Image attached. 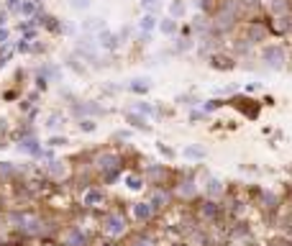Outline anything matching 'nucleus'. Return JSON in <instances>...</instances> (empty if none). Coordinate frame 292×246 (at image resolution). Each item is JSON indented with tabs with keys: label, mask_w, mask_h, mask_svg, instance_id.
<instances>
[{
	"label": "nucleus",
	"mask_w": 292,
	"mask_h": 246,
	"mask_svg": "<svg viewBox=\"0 0 292 246\" xmlns=\"http://www.w3.org/2000/svg\"><path fill=\"white\" fill-rule=\"evenodd\" d=\"M8 223H11V228L21 231L23 236H41L46 231V221L39 213H31V210H16V213H11Z\"/></svg>",
	"instance_id": "1"
},
{
	"label": "nucleus",
	"mask_w": 292,
	"mask_h": 246,
	"mask_svg": "<svg viewBox=\"0 0 292 246\" xmlns=\"http://www.w3.org/2000/svg\"><path fill=\"white\" fill-rule=\"evenodd\" d=\"M100 233L108 241H118L121 236L128 233V218L123 210H105L100 218Z\"/></svg>",
	"instance_id": "2"
},
{
	"label": "nucleus",
	"mask_w": 292,
	"mask_h": 246,
	"mask_svg": "<svg viewBox=\"0 0 292 246\" xmlns=\"http://www.w3.org/2000/svg\"><path fill=\"white\" fill-rule=\"evenodd\" d=\"M121 164H123L121 154H118V151H110V149L98 151V154H95V159H93V167H95V169L105 177V182L118 179V174H121Z\"/></svg>",
	"instance_id": "3"
},
{
	"label": "nucleus",
	"mask_w": 292,
	"mask_h": 246,
	"mask_svg": "<svg viewBox=\"0 0 292 246\" xmlns=\"http://www.w3.org/2000/svg\"><path fill=\"white\" fill-rule=\"evenodd\" d=\"M261 62L269 70H284L287 67V49L282 44H264L261 46Z\"/></svg>",
	"instance_id": "4"
},
{
	"label": "nucleus",
	"mask_w": 292,
	"mask_h": 246,
	"mask_svg": "<svg viewBox=\"0 0 292 246\" xmlns=\"http://www.w3.org/2000/svg\"><path fill=\"white\" fill-rule=\"evenodd\" d=\"M80 205L85 210H105L108 208V195L103 188H98V184H90V188L82 190L80 195Z\"/></svg>",
	"instance_id": "5"
},
{
	"label": "nucleus",
	"mask_w": 292,
	"mask_h": 246,
	"mask_svg": "<svg viewBox=\"0 0 292 246\" xmlns=\"http://www.w3.org/2000/svg\"><path fill=\"white\" fill-rule=\"evenodd\" d=\"M269 36V28H267V21H246L244 23V39L249 44H259Z\"/></svg>",
	"instance_id": "6"
},
{
	"label": "nucleus",
	"mask_w": 292,
	"mask_h": 246,
	"mask_svg": "<svg viewBox=\"0 0 292 246\" xmlns=\"http://www.w3.org/2000/svg\"><path fill=\"white\" fill-rule=\"evenodd\" d=\"M90 236L80 228V226H67L62 233V246H87Z\"/></svg>",
	"instance_id": "7"
},
{
	"label": "nucleus",
	"mask_w": 292,
	"mask_h": 246,
	"mask_svg": "<svg viewBox=\"0 0 292 246\" xmlns=\"http://www.w3.org/2000/svg\"><path fill=\"white\" fill-rule=\"evenodd\" d=\"M208 65L218 72H231V70H236V56L228 54V51H213Z\"/></svg>",
	"instance_id": "8"
},
{
	"label": "nucleus",
	"mask_w": 292,
	"mask_h": 246,
	"mask_svg": "<svg viewBox=\"0 0 292 246\" xmlns=\"http://www.w3.org/2000/svg\"><path fill=\"white\" fill-rule=\"evenodd\" d=\"M128 213H131V221H133V223H149V221H154V216H157V210L146 203V200L133 203Z\"/></svg>",
	"instance_id": "9"
},
{
	"label": "nucleus",
	"mask_w": 292,
	"mask_h": 246,
	"mask_svg": "<svg viewBox=\"0 0 292 246\" xmlns=\"http://www.w3.org/2000/svg\"><path fill=\"white\" fill-rule=\"evenodd\" d=\"M149 203L154 210H167L169 205H172V190H167V188H154L152 193H149Z\"/></svg>",
	"instance_id": "10"
},
{
	"label": "nucleus",
	"mask_w": 292,
	"mask_h": 246,
	"mask_svg": "<svg viewBox=\"0 0 292 246\" xmlns=\"http://www.w3.org/2000/svg\"><path fill=\"white\" fill-rule=\"evenodd\" d=\"M267 28H269V34L284 36V34H289V31H292V16H269Z\"/></svg>",
	"instance_id": "11"
},
{
	"label": "nucleus",
	"mask_w": 292,
	"mask_h": 246,
	"mask_svg": "<svg viewBox=\"0 0 292 246\" xmlns=\"http://www.w3.org/2000/svg\"><path fill=\"white\" fill-rule=\"evenodd\" d=\"M93 39H95V44H98L100 49H105V51H115V49H118V44H121L118 34H113V31H108V28H103V31H100V34H95Z\"/></svg>",
	"instance_id": "12"
},
{
	"label": "nucleus",
	"mask_w": 292,
	"mask_h": 246,
	"mask_svg": "<svg viewBox=\"0 0 292 246\" xmlns=\"http://www.w3.org/2000/svg\"><path fill=\"white\" fill-rule=\"evenodd\" d=\"M72 110H75V115H85V118H90V115H103V113H105V108L98 105V103H93V100H87V103H77Z\"/></svg>",
	"instance_id": "13"
},
{
	"label": "nucleus",
	"mask_w": 292,
	"mask_h": 246,
	"mask_svg": "<svg viewBox=\"0 0 292 246\" xmlns=\"http://www.w3.org/2000/svg\"><path fill=\"white\" fill-rule=\"evenodd\" d=\"M269 16H292V0H267Z\"/></svg>",
	"instance_id": "14"
},
{
	"label": "nucleus",
	"mask_w": 292,
	"mask_h": 246,
	"mask_svg": "<svg viewBox=\"0 0 292 246\" xmlns=\"http://www.w3.org/2000/svg\"><path fill=\"white\" fill-rule=\"evenodd\" d=\"M157 26H159L157 13H143V16H141V21H138V34H154V31H157Z\"/></svg>",
	"instance_id": "15"
},
{
	"label": "nucleus",
	"mask_w": 292,
	"mask_h": 246,
	"mask_svg": "<svg viewBox=\"0 0 292 246\" xmlns=\"http://www.w3.org/2000/svg\"><path fill=\"white\" fill-rule=\"evenodd\" d=\"M18 149H21V151H26V154H34V157H39V154H41V144H39V139H36V136H21Z\"/></svg>",
	"instance_id": "16"
},
{
	"label": "nucleus",
	"mask_w": 292,
	"mask_h": 246,
	"mask_svg": "<svg viewBox=\"0 0 292 246\" xmlns=\"http://www.w3.org/2000/svg\"><path fill=\"white\" fill-rule=\"evenodd\" d=\"M128 90L136 93V95H143V93L152 90V80H149V77H133V80L128 82Z\"/></svg>",
	"instance_id": "17"
},
{
	"label": "nucleus",
	"mask_w": 292,
	"mask_h": 246,
	"mask_svg": "<svg viewBox=\"0 0 292 246\" xmlns=\"http://www.w3.org/2000/svg\"><path fill=\"white\" fill-rule=\"evenodd\" d=\"M195 193H197V188H195L192 179H185V182L174 184V195H180V198H195Z\"/></svg>",
	"instance_id": "18"
},
{
	"label": "nucleus",
	"mask_w": 292,
	"mask_h": 246,
	"mask_svg": "<svg viewBox=\"0 0 292 246\" xmlns=\"http://www.w3.org/2000/svg\"><path fill=\"white\" fill-rule=\"evenodd\" d=\"M39 11H41V6L36 3V0H23V3L18 6V11H16V13H18V16H26V18H34Z\"/></svg>",
	"instance_id": "19"
},
{
	"label": "nucleus",
	"mask_w": 292,
	"mask_h": 246,
	"mask_svg": "<svg viewBox=\"0 0 292 246\" xmlns=\"http://www.w3.org/2000/svg\"><path fill=\"white\" fill-rule=\"evenodd\" d=\"M126 120L131 123L133 129H138V131H149V120H146L143 115H138V113H133V110L126 113Z\"/></svg>",
	"instance_id": "20"
},
{
	"label": "nucleus",
	"mask_w": 292,
	"mask_h": 246,
	"mask_svg": "<svg viewBox=\"0 0 292 246\" xmlns=\"http://www.w3.org/2000/svg\"><path fill=\"white\" fill-rule=\"evenodd\" d=\"M103 28H105V21H103V18H85V23H82V31H85L87 36H90V34L95 36V34H100Z\"/></svg>",
	"instance_id": "21"
},
{
	"label": "nucleus",
	"mask_w": 292,
	"mask_h": 246,
	"mask_svg": "<svg viewBox=\"0 0 292 246\" xmlns=\"http://www.w3.org/2000/svg\"><path fill=\"white\" fill-rule=\"evenodd\" d=\"M157 28H159L164 36H174V34L180 31V23H177L174 18H169V16H167V18H159V26H157Z\"/></svg>",
	"instance_id": "22"
},
{
	"label": "nucleus",
	"mask_w": 292,
	"mask_h": 246,
	"mask_svg": "<svg viewBox=\"0 0 292 246\" xmlns=\"http://www.w3.org/2000/svg\"><path fill=\"white\" fill-rule=\"evenodd\" d=\"M39 77H44L46 82H49V80L59 82V80H62V70H59L56 65H44V67L39 70Z\"/></svg>",
	"instance_id": "23"
},
{
	"label": "nucleus",
	"mask_w": 292,
	"mask_h": 246,
	"mask_svg": "<svg viewBox=\"0 0 292 246\" xmlns=\"http://www.w3.org/2000/svg\"><path fill=\"white\" fill-rule=\"evenodd\" d=\"M123 182H126V188H128V190H143V184H146L143 174H138V172H136V174H133V172H131V174H126V177H123Z\"/></svg>",
	"instance_id": "24"
},
{
	"label": "nucleus",
	"mask_w": 292,
	"mask_h": 246,
	"mask_svg": "<svg viewBox=\"0 0 292 246\" xmlns=\"http://www.w3.org/2000/svg\"><path fill=\"white\" fill-rule=\"evenodd\" d=\"M46 172H49L51 179H62V177H67V164H64V162H49V164H46Z\"/></svg>",
	"instance_id": "25"
},
{
	"label": "nucleus",
	"mask_w": 292,
	"mask_h": 246,
	"mask_svg": "<svg viewBox=\"0 0 292 246\" xmlns=\"http://www.w3.org/2000/svg\"><path fill=\"white\" fill-rule=\"evenodd\" d=\"M185 13H187V3H185V0H172V3H169V18L180 21Z\"/></svg>",
	"instance_id": "26"
},
{
	"label": "nucleus",
	"mask_w": 292,
	"mask_h": 246,
	"mask_svg": "<svg viewBox=\"0 0 292 246\" xmlns=\"http://www.w3.org/2000/svg\"><path fill=\"white\" fill-rule=\"evenodd\" d=\"M205 193H208V198H218V195H223V182H221V179H215V177H210V179H208Z\"/></svg>",
	"instance_id": "27"
},
{
	"label": "nucleus",
	"mask_w": 292,
	"mask_h": 246,
	"mask_svg": "<svg viewBox=\"0 0 292 246\" xmlns=\"http://www.w3.org/2000/svg\"><path fill=\"white\" fill-rule=\"evenodd\" d=\"M128 246H157V243H154V238H152V236H146V233H136V236H131Z\"/></svg>",
	"instance_id": "28"
},
{
	"label": "nucleus",
	"mask_w": 292,
	"mask_h": 246,
	"mask_svg": "<svg viewBox=\"0 0 292 246\" xmlns=\"http://www.w3.org/2000/svg\"><path fill=\"white\" fill-rule=\"evenodd\" d=\"M13 44L8 41V44H3V46H0V70H3L6 65H8V62H11V56H13Z\"/></svg>",
	"instance_id": "29"
},
{
	"label": "nucleus",
	"mask_w": 292,
	"mask_h": 246,
	"mask_svg": "<svg viewBox=\"0 0 292 246\" xmlns=\"http://www.w3.org/2000/svg\"><path fill=\"white\" fill-rule=\"evenodd\" d=\"M18 174V169L11 162H0V179H13Z\"/></svg>",
	"instance_id": "30"
},
{
	"label": "nucleus",
	"mask_w": 292,
	"mask_h": 246,
	"mask_svg": "<svg viewBox=\"0 0 292 246\" xmlns=\"http://www.w3.org/2000/svg\"><path fill=\"white\" fill-rule=\"evenodd\" d=\"M62 120H64V115H62V113H51V115L46 118V129H49V131L62 129Z\"/></svg>",
	"instance_id": "31"
},
{
	"label": "nucleus",
	"mask_w": 292,
	"mask_h": 246,
	"mask_svg": "<svg viewBox=\"0 0 292 246\" xmlns=\"http://www.w3.org/2000/svg\"><path fill=\"white\" fill-rule=\"evenodd\" d=\"M133 113H138V115L146 118V115L154 113V105H152V103H143V100H141V103H133Z\"/></svg>",
	"instance_id": "32"
},
{
	"label": "nucleus",
	"mask_w": 292,
	"mask_h": 246,
	"mask_svg": "<svg viewBox=\"0 0 292 246\" xmlns=\"http://www.w3.org/2000/svg\"><path fill=\"white\" fill-rule=\"evenodd\" d=\"M213 6H215V0H195V8H197L202 16H210V13H213Z\"/></svg>",
	"instance_id": "33"
},
{
	"label": "nucleus",
	"mask_w": 292,
	"mask_h": 246,
	"mask_svg": "<svg viewBox=\"0 0 292 246\" xmlns=\"http://www.w3.org/2000/svg\"><path fill=\"white\" fill-rule=\"evenodd\" d=\"M185 157H187V159H205L208 151L200 149V146H187V149H185Z\"/></svg>",
	"instance_id": "34"
},
{
	"label": "nucleus",
	"mask_w": 292,
	"mask_h": 246,
	"mask_svg": "<svg viewBox=\"0 0 292 246\" xmlns=\"http://www.w3.org/2000/svg\"><path fill=\"white\" fill-rule=\"evenodd\" d=\"M93 0H69V8L72 11H90Z\"/></svg>",
	"instance_id": "35"
},
{
	"label": "nucleus",
	"mask_w": 292,
	"mask_h": 246,
	"mask_svg": "<svg viewBox=\"0 0 292 246\" xmlns=\"http://www.w3.org/2000/svg\"><path fill=\"white\" fill-rule=\"evenodd\" d=\"M98 129V123L93 120V118H80V131H85V134H93Z\"/></svg>",
	"instance_id": "36"
},
{
	"label": "nucleus",
	"mask_w": 292,
	"mask_h": 246,
	"mask_svg": "<svg viewBox=\"0 0 292 246\" xmlns=\"http://www.w3.org/2000/svg\"><path fill=\"white\" fill-rule=\"evenodd\" d=\"M200 213H202L205 218H213V216H218V205H215L213 200H208V203L202 205V210H200Z\"/></svg>",
	"instance_id": "37"
},
{
	"label": "nucleus",
	"mask_w": 292,
	"mask_h": 246,
	"mask_svg": "<svg viewBox=\"0 0 292 246\" xmlns=\"http://www.w3.org/2000/svg\"><path fill=\"white\" fill-rule=\"evenodd\" d=\"M192 46V41L185 36V39H177V44H174V54H182V51H187Z\"/></svg>",
	"instance_id": "38"
},
{
	"label": "nucleus",
	"mask_w": 292,
	"mask_h": 246,
	"mask_svg": "<svg viewBox=\"0 0 292 246\" xmlns=\"http://www.w3.org/2000/svg\"><path fill=\"white\" fill-rule=\"evenodd\" d=\"M141 6L146 8V13H157V8H159V0H141Z\"/></svg>",
	"instance_id": "39"
},
{
	"label": "nucleus",
	"mask_w": 292,
	"mask_h": 246,
	"mask_svg": "<svg viewBox=\"0 0 292 246\" xmlns=\"http://www.w3.org/2000/svg\"><path fill=\"white\" fill-rule=\"evenodd\" d=\"M67 65H69L72 70H75V72H80V75L85 72V67L80 65V59H77V56H69V59H67Z\"/></svg>",
	"instance_id": "40"
},
{
	"label": "nucleus",
	"mask_w": 292,
	"mask_h": 246,
	"mask_svg": "<svg viewBox=\"0 0 292 246\" xmlns=\"http://www.w3.org/2000/svg\"><path fill=\"white\" fill-rule=\"evenodd\" d=\"M223 105V100H205V113H210V110H215V108H221Z\"/></svg>",
	"instance_id": "41"
},
{
	"label": "nucleus",
	"mask_w": 292,
	"mask_h": 246,
	"mask_svg": "<svg viewBox=\"0 0 292 246\" xmlns=\"http://www.w3.org/2000/svg\"><path fill=\"white\" fill-rule=\"evenodd\" d=\"M8 41H11V31H8V26H6V28H0V46L8 44Z\"/></svg>",
	"instance_id": "42"
},
{
	"label": "nucleus",
	"mask_w": 292,
	"mask_h": 246,
	"mask_svg": "<svg viewBox=\"0 0 292 246\" xmlns=\"http://www.w3.org/2000/svg\"><path fill=\"white\" fill-rule=\"evenodd\" d=\"M64 144H67L64 136H51V139H49V146H64Z\"/></svg>",
	"instance_id": "43"
},
{
	"label": "nucleus",
	"mask_w": 292,
	"mask_h": 246,
	"mask_svg": "<svg viewBox=\"0 0 292 246\" xmlns=\"http://www.w3.org/2000/svg\"><path fill=\"white\" fill-rule=\"evenodd\" d=\"M6 21H8V11L0 8V28H6Z\"/></svg>",
	"instance_id": "44"
},
{
	"label": "nucleus",
	"mask_w": 292,
	"mask_h": 246,
	"mask_svg": "<svg viewBox=\"0 0 292 246\" xmlns=\"http://www.w3.org/2000/svg\"><path fill=\"white\" fill-rule=\"evenodd\" d=\"M21 3H23V0H8V11H13V13H16Z\"/></svg>",
	"instance_id": "45"
},
{
	"label": "nucleus",
	"mask_w": 292,
	"mask_h": 246,
	"mask_svg": "<svg viewBox=\"0 0 292 246\" xmlns=\"http://www.w3.org/2000/svg\"><path fill=\"white\" fill-rule=\"evenodd\" d=\"M159 151H162V154H167V157H174V151H172V149H167L164 144H159Z\"/></svg>",
	"instance_id": "46"
},
{
	"label": "nucleus",
	"mask_w": 292,
	"mask_h": 246,
	"mask_svg": "<svg viewBox=\"0 0 292 246\" xmlns=\"http://www.w3.org/2000/svg\"><path fill=\"white\" fill-rule=\"evenodd\" d=\"M202 115H205V113H195V110H192V113H190V120H192V123H195V120H200V118H202Z\"/></svg>",
	"instance_id": "47"
}]
</instances>
